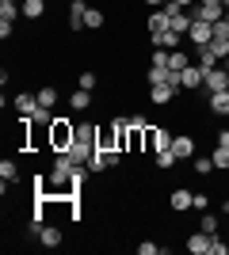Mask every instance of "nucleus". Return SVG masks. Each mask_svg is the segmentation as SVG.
I'll use <instances>...</instances> for the list:
<instances>
[{
	"label": "nucleus",
	"mask_w": 229,
	"mask_h": 255,
	"mask_svg": "<svg viewBox=\"0 0 229 255\" xmlns=\"http://www.w3.org/2000/svg\"><path fill=\"white\" fill-rule=\"evenodd\" d=\"M65 152L73 156V164H88V160H92V152H96V145H92V141H73Z\"/></svg>",
	"instance_id": "1a4fd4ad"
},
{
	"label": "nucleus",
	"mask_w": 229,
	"mask_h": 255,
	"mask_svg": "<svg viewBox=\"0 0 229 255\" xmlns=\"http://www.w3.org/2000/svg\"><path fill=\"white\" fill-rule=\"evenodd\" d=\"M199 4H226V0H199Z\"/></svg>",
	"instance_id": "4c0bfd02"
},
{
	"label": "nucleus",
	"mask_w": 229,
	"mask_h": 255,
	"mask_svg": "<svg viewBox=\"0 0 229 255\" xmlns=\"http://www.w3.org/2000/svg\"><path fill=\"white\" fill-rule=\"evenodd\" d=\"M187 38L195 46H207L210 38H214V23H207V19H195L191 23V31H187Z\"/></svg>",
	"instance_id": "39448f33"
},
{
	"label": "nucleus",
	"mask_w": 229,
	"mask_h": 255,
	"mask_svg": "<svg viewBox=\"0 0 229 255\" xmlns=\"http://www.w3.org/2000/svg\"><path fill=\"white\" fill-rule=\"evenodd\" d=\"M164 31H172V19H168V11H153V15H149V38H153V46H157V42H161V34Z\"/></svg>",
	"instance_id": "20e7f679"
},
{
	"label": "nucleus",
	"mask_w": 229,
	"mask_h": 255,
	"mask_svg": "<svg viewBox=\"0 0 229 255\" xmlns=\"http://www.w3.org/2000/svg\"><path fill=\"white\" fill-rule=\"evenodd\" d=\"M195 65L199 69H203V73H207V69H214V65H222V57H218V50H214V46H199V57H195Z\"/></svg>",
	"instance_id": "9b49d317"
},
{
	"label": "nucleus",
	"mask_w": 229,
	"mask_h": 255,
	"mask_svg": "<svg viewBox=\"0 0 229 255\" xmlns=\"http://www.w3.org/2000/svg\"><path fill=\"white\" fill-rule=\"evenodd\" d=\"M226 19H229V8H226Z\"/></svg>",
	"instance_id": "58836bf2"
},
{
	"label": "nucleus",
	"mask_w": 229,
	"mask_h": 255,
	"mask_svg": "<svg viewBox=\"0 0 229 255\" xmlns=\"http://www.w3.org/2000/svg\"><path fill=\"white\" fill-rule=\"evenodd\" d=\"M168 149L176 152V160H195V141L187 137V133H180V137H172V145Z\"/></svg>",
	"instance_id": "0eeeda50"
},
{
	"label": "nucleus",
	"mask_w": 229,
	"mask_h": 255,
	"mask_svg": "<svg viewBox=\"0 0 229 255\" xmlns=\"http://www.w3.org/2000/svg\"><path fill=\"white\" fill-rule=\"evenodd\" d=\"M80 88L92 92V88H96V73H80Z\"/></svg>",
	"instance_id": "7c9ffc66"
},
{
	"label": "nucleus",
	"mask_w": 229,
	"mask_h": 255,
	"mask_svg": "<svg viewBox=\"0 0 229 255\" xmlns=\"http://www.w3.org/2000/svg\"><path fill=\"white\" fill-rule=\"evenodd\" d=\"M138 252H142V255H157V244H153V240H145V244H138Z\"/></svg>",
	"instance_id": "72a5a7b5"
},
{
	"label": "nucleus",
	"mask_w": 229,
	"mask_h": 255,
	"mask_svg": "<svg viewBox=\"0 0 229 255\" xmlns=\"http://www.w3.org/2000/svg\"><path fill=\"white\" fill-rule=\"evenodd\" d=\"M195 171L199 175H210V171H214V160L210 156H195Z\"/></svg>",
	"instance_id": "c756f323"
},
{
	"label": "nucleus",
	"mask_w": 229,
	"mask_h": 255,
	"mask_svg": "<svg viewBox=\"0 0 229 255\" xmlns=\"http://www.w3.org/2000/svg\"><path fill=\"white\" fill-rule=\"evenodd\" d=\"M226 8H229V0H226Z\"/></svg>",
	"instance_id": "ea45409f"
},
{
	"label": "nucleus",
	"mask_w": 229,
	"mask_h": 255,
	"mask_svg": "<svg viewBox=\"0 0 229 255\" xmlns=\"http://www.w3.org/2000/svg\"><path fill=\"white\" fill-rule=\"evenodd\" d=\"M199 229H203V233H218V217H214V213H203V217H199Z\"/></svg>",
	"instance_id": "cd10ccee"
},
{
	"label": "nucleus",
	"mask_w": 229,
	"mask_h": 255,
	"mask_svg": "<svg viewBox=\"0 0 229 255\" xmlns=\"http://www.w3.org/2000/svg\"><path fill=\"white\" fill-rule=\"evenodd\" d=\"M203 69H199V65H187L184 73H180V88H187V92H195V88H203Z\"/></svg>",
	"instance_id": "6e6552de"
},
{
	"label": "nucleus",
	"mask_w": 229,
	"mask_h": 255,
	"mask_svg": "<svg viewBox=\"0 0 229 255\" xmlns=\"http://www.w3.org/2000/svg\"><path fill=\"white\" fill-rule=\"evenodd\" d=\"M203 88H207V92H226V88H229L226 65H214V69H207V76H203Z\"/></svg>",
	"instance_id": "7ed1b4c3"
},
{
	"label": "nucleus",
	"mask_w": 229,
	"mask_h": 255,
	"mask_svg": "<svg viewBox=\"0 0 229 255\" xmlns=\"http://www.w3.org/2000/svg\"><path fill=\"white\" fill-rule=\"evenodd\" d=\"M187 65H191V57H187V53H180V50H168V69H176V73H184Z\"/></svg>",
	"instance_id": "a211bd4d"
},
{
	"label": "nucleus",
	"mask_w": 229,
	"mask_h": 255,
	"mask_svg": "<svg viewBox=\"0 0 229 255\" xmlns=\"http://www.w3.org/2000/svg\"><path fill=\"white\" fill-rule=\"evenodd\" d=\"M191 206H195V210H207L210 198H207V194H195V198H191Z\"/></svg>",
	"instance_id": "473e14b6"
},
{
	"label": "nucleus",
	"mask_w": 229,
	"mask_h": 255,
	"mask_svg": "<svg viewBox=\"0 0 229 255\" xmlns=\"http://www.w3.org/2000/svg\"><path fill=\"white\" fill-rule=\"evenodd\" d=\"M172 145V133L164 126H149L145 122V152H161V149H168Z\"/></svg>",
	"instance_id": "f03ea898"
},
{
	"label": "nucleus",
	"mask_w": 229,
	"mask_h": 255,
	"mask_svg": "<svg viewBox=\"0 0 229 255\" xmlns=\"http://www.w3.org/2000/svg\"><path fill=\"white\" fill-rule=\"evenodd\" d=\"M84 15H88L84 0H69V31H84Z\"/></svg>",
	"instance_id": "9d476101"
},
{
	"label": "nucleus",
	"mask_w": 229,
	"mask_h": 255,
	"mask_svg": "<svg viewBox=\"0 0 229 255\" xmlns=\"http://www.w3.org/2000/svg\"><path fill=\"white\" fill-rule=\"evenodd\" d=\"M210 111L214 115H229V88L226 92H210Z\"/></svg>",
	"instance_id": "dca6fc26"
},
{
	"label": "nucleus",
	"mask_w": 229,
	"mask_h": 255,
	"mask_svg": "<svg viewBox=\"0 0 229 255\" xmlns=\"http://www.w3.org/2000/svg\"><path fill=\"white\" fill-rule=\"evenodd\" d=\"M38 244H42V248H61V229H57V225H42Z\"/></svg>",
	"instance_id": "ddd939ff"
},
{
	"label": "nucleus",
	"mask_w": 229,
	"mask_h": 255,
	"mask_svg": "<svg viewBox=\"0 0 229 255\" xmlns=\"http://www.w3.org/2000/svg\"><path fill=\"white\" fill-rule=\"evenodd\" d=\"M84 27H88V31H99V27H103V11H99V8H88Z\"/></svg>",
	"instance_id": "393cba45"
},
{
	"label": "nucleus",
	"mask_w": 229,
	"mask_h": 255,
	"mask_svg": "<svg viewBox=\"0 0 229 255\" xmlns=\"http://www.w3.org/2000/svg\"><path fill=\"white\" fill-rule=\"evenodd\" d=\"M15 111H19L23 118H31L34 111H38V96H31V92H19V96H15Z\"/></svg>",
	"instance_id": "f8f14e48"
},
{
	"label": "nucleus",
	"mask_w": 229,
	"mask_h": 255,
	"mask_svg": "<svg viewBox=\"0 0 229 255\" xmlns=\"http://www.w3.org/2000/svg\"><path fill=\"white\" fill-rule=\"evenodd\" d=\"M19 8H23V15H27V19H38V15L46 11V4H42V0H23Z\"/></svg>",
	"instance_id": "412c9836"
},
{
	"label": "nucleus",
	"mask_w": 229,
	"mask_h": 255,
	"mask_svg": "<svg viewBox=\"0 0 229 255\" xmlns=\"http://www.w3.org/2000/svg\"><path fill=\"white\" fill-rule=\"evenodd\" d=\"M145 4H153V8H164V4H168V0H145Z\"/></svg>",
	"instance_id": "e433bc0d"
},
{
	"label": "nucleus",
	"mask_w": 229,
	"mask_h": 255,
	"mask_svg": "<svg viewBox=\"0 0 229 255\" xmlns=\"http://www.w3.org/2000/svg\"><path fill=\"white\" fill-rule=\"evenodd\" d=\"M76 141H92V145H96V141H99V129L88 126V122H76Z\"/></svg>",
	"instance_id": "6ab92c4d"
},
{
	"label": "nucleus",
	"mask_w": 229,
	"mask_h": 255,
	"mask_svg": "<svg viewBox=\"0 0 229 255\" xmlns=\"http://www.w3.org/2000/svg\"><path fill=\"white\" fill-rule=\"evenodd\" d=\"M214 236H218V233H214ZM214 236L203 233V229H199V233H191V236H187V252H191V255H207L210 244H214Z\"/></svg>",
	"instance_id": "423d86ee"
},
{
	"label": "nucleus",
	"mask_w": 229,
	"mask_h": 255,
	"mask_svg": "<svg viewBox=\"0 0 229 255\" xmlns=\"http://www.w3.org/2000/svg\"><path fill=\"white\" fill-rule=\"evenodd\" d=\"M191 198H195V194L180 187V191H172V198H168V206H172L176 213H184V210H191Z\"/></svg>",
	"instance_id": "2eb2a0df"
},
{
	"label": "nucleus",
	"mask_w": 229,
	"mask_h": 255,
	"mask_svg": "<svg viewBox=\"0 0 229 255\" xmlns=\"http://www.w3.org/2000/svg\"><path fill=\"white\" fill-rule=\"evenodd\" d=\"M11 4H15V0H11Z\"/></svg>",
	"instance_id": "a19ab883"
},
{
	"label": "nucleus",
	"mask_w": 229,
	"mask_h": 255,
	"mask_svg": "<svg viewBox=\"0 0 229 255\" xmlns=\"http://www.w3.org/2000/svg\"><path fill=\"white\" fill-rule=\"evenodd\" d=\"M229 244H222V236H214V244H210V255H226Z\"/></svg>",
	"instance_id": "2f4dec72"
},
{
	"label": "nucleus",
	"mask_w": 229,
	"mask_h": 255,
	"mask_svg": "<svg viewBox=\"0 0 229 255\" xmlns=\"http://www.w3.org/2000/svg\"><path fill=\"white\" fill-rule=\"evenodd\" d=\"M19 4H11V0H0V19H8V23H15V15H19Z\"/></svg>",
	"instance_id": "b1692460"
},
{
	"label": "nucleus",
	"mask_w": 229,
	"mask_h": 255,
	"mask_svg": "<svg viewBox=\"0 0 229 255\" xmlns=\"http://www.w3.org/2000/svg\"><path fill=\"white\" fill-rule=\"evenodd\" d=\"M46 141H50V149H54V152H65L69 145L76 141V122H69V118H54V126L46 129Z\"/></svg>",
	"instance_id": "f257e3e1"
},
{
	"label": "nucleus",
	"mask_w": 229,
	"mask_h": 255,
	"mask_svg": "<svg viewBox=\"0 0 229 255\" xmlns=\"http://www.w3.org/2000/svg\"><path fill=\"white\" fill-rule=\"evenodd\" d=\"M34 122H38V126H54V107H38V111H34Z\"/></svg>",
	"instance_id": "a878e982"
},
{
	"label": "nucleus",
	"mask_w": 229,
	"mask_h": 255,
	"mask_svg": "<svg viewBox=\"0 0 229 255\" xmlns=\"http://www.w3.org/2000/svg\"><path fill=\"white\" fill-rule=\"evenodd\" d=\"M218 145H222V149H229V129H222V133H218Z\"/></svg>",
	"instance_id": "f704fd0d"
},
{
	"label": "nucleus",
	"mask_w": 229,
	"mask_h": 255,
	"mask_svg": "<svg viewBox=\"0 0 229 255\" xmlns=\"http://www.w3.org/2000/svg\"><path fill=\"white\" fill-rule=\"evenodd\" d=\"M0 179H4V183H15V179H19V168H15V160H4V164H0Z\"/></svg>",
	"instance_id": "5701e85b"
},
{
	"label": "nucleus",
	"mask_w": 229,
	"mask_h": 255,
	"mask_svg": "<svg viewBox=\"0 0 229 255\" xmlns=\"http://www.w3.org/2000/svg\"><path fill=\"white\" fill-rule=\"evenodd\" d=\"M69 107H73V111H88V107H92V96L80 88V92H73V96H69Z\"/></svg>",
	"instance_id": "aec40b11"
},
{
	"label": "nucleus",
	"mask_w": 229,
	"mask_h": 255,
	"mask_svg": "<svg viewBox=\"0 0 229 255\" xmlns=\"http://www.w3.org/2000/svg\"><path fill=\"white\" fill-rule=\"evenodd\" d=\"M210 160H214V168L226 171V168H229V149H222V145H218V149L210 152Z\"/></svg>",
	"instance_id": "c85d7f7f"
},
{
	"label": "nucleus",
	"mask_w": 229,
	"mask_h": 255,
	"mask_svg": "<svg viewBox=\"0 0 229 255\" xmlns=\"http://www.w3.org/2000/svg\"><path fill=\"white\" fill-rule=\"evenodd\" d=\"M172 96H176V88H172V84H157V88H149V99H153L157 107H161V103H168Z\"/></svg>",
	"instance_id": "f3484780"
},
{
	"label": "nucleus",
	"mask_w": 229,
	"mask_h": 255,
	"mask_svg": "<svg viewBox=\"0 0 229 255\" xmlns=\"http://www.w3.org/2000/svg\"><path fill=\"white\" fill-rule=\"evenodd\" d=\"M168 76H172V69H168V65H149L145 80H149V88H157V84H168Z\"/></svg>",
	"instance_id": "4468645a"
},
{
	"label": "nucleus",
	"mask_w": 229,
	"mask_h": 255,
	"mask_svg": "<svg viewBox=\"0 0 229 255\" xmlns=\"http://www.w3.org/2000/svg\"><path fill=\"white\" fill-rule=\"evenodd\" d=\"M153 160H157V168H161V171H168L176 164V152L172 149H161V152H153Z\"/></svg>",
	"instance_id": "4be33fe9"
},
{
	"label": "nucleus",
	"mask_w": 229,
	"mask_h": 255,
	"mask_svg": "<svg viewBox=\"0 0 229 255\" xmlns=\"http://www.w3.org/2000/svg\"><path fill=\"white\" fill-rule=\"evenodd\" d=\"M57 103V88H38V107H54Z\"/></svg>",
	"instance_id": "bb28decb"
},
{
	"label": "nucleus",
	"mask_w": 229,
	"mask_h": 255,
	"mask_svg": "<svg viewBox=\"0 0 229 255\" xmlns=\"http://www.w3.org/2000/svg\"><path fill=\"white\" fill-rule=\"evenodd\" d=\"M172 4H180V8H195L199 0H172Z\"/></svg>",
	"instance_id": "c9c22d12"
}]
</instances>
